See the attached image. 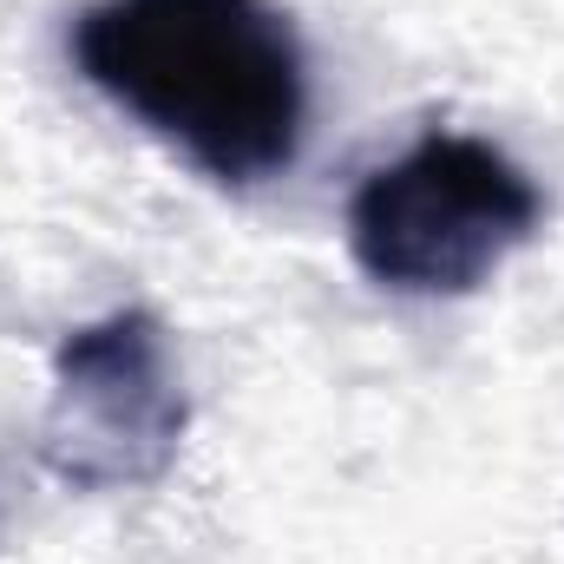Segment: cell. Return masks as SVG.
Masks as SVG:
<instances>
[{
    "label": "cell",
    "mask_w": 564,
    "mask_h": 564,
    "mask_svg": "<svg viewBox=\"0 0 564 564\" xmlns=\"http://www.w3.org/2000/svg\"><path fill=\"white\" fill-rule=\"evenodd\" d=\"M73 66L224 184L295 164L308 73L270 0H99L73 20Z\"/></svg>",
    "instance_id": "obj_1"
},
{
    "label": "cell",
    "mask_w": 564,
    "mask_h": 564,
    "mask_svg": "<svg viewBox=\"0 0 564 564\" xmlns=\"http://www.w3.org/2000/svg\"><path fill=\"white\" fill-rule=\"evenodd\" d=\"M191 426L184 381L171 368L164 322L151 308H112L73 328L53 355V394L40 414V459L73 492H132L171 473Z\"/></svg>",
    "instance_id": "obj_3"
},
{
    "label": "cell",
    "mask_w": 564,
    "mask_h": 564,
    "mask_svg": "<svg viewBox=\"0 0 564 564\" xmlns=\"http://www.w3.org/2000/svg\"><path fill=\"white\" fill-rule=\"evenodd\" d=\"M545 224L539 184L486 139L433 132L381 164L348 204L361 276L394 295H473Z\"/></svg>",
    "instance_id": "obj_2"
}]
</instances>
